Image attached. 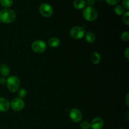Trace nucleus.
I'll return each mask as SVG.
<instances>
[{"mask_svg":"<svg viewBox=\"0 0 129 129\" xmlns=\"http://www.w3.org/2000/svg\"><path fill=\"white\" fill-rule=\"evenodd\" d=\"M86 4L88 5V6H93L95 4V0H86Z\"/></svg>","mask_w":129,"mask_h":129,"instance_id":"24","label":"nucleus"},{"mask_svg":"<svg viewBox=\"0 0 129 129\" xmlns=\"http://www.w3.org/2000/svg\"><path fill=\"white\" fill-rule=\"evenodd\" d=\"M114 11L117 15H123V13H125L124 8L122 6H121V5H117V6L115 8Z\"/></svg>","mask_w":129,"mask_h":129,"instance_id":"17","label":"nucleus"},{"mask_svg":"<svg viewBox=\"0 0 129 129\" xmlns=\"http://www.w3.org/2000/svg\"><path fill=\"white\" fill-rule=\"evenodd\" d=\"M0 74L3 76H8L10 74V68L7 64H2L0 65Z\"/></svg>","mask_w":129,"mask_h":129,"instance_id":"11","label":"nucleus"},{"mask_svg":"<svg viewBox=\"0 0 129 129\" xmlns=\"http://www.w3.org/2000/svg\"><path fill=\"white\" fill-rule=\"evenodd\" d=\"M123 21L127 25H129V12L124 13L123 15Z\"/></svg>","mask_w":129,"mask_h":129,"instance_id":"19","label":"nucleus"},{"mask_svg":"<svg viewBox=\"0 0 129 129\" xmlns=\"http://www.w3.org/2000/svg\"><path fill=\"white\" fill-rule=\"evenodd\" d=\"M80 127L81 129H89L91 128V124L88 122L84 121L81 123Z\"/></svg>","mask_w":129,"mask_h":129,"instance_id":"20","label":"nucleus"},{"mask_svg":"<svg viewBox=\"0 0 129 129\" xmlns=\"http://www.w3.org/2000/svg\"><path fill=\"white\" fill-rule=\"evenodd\" d=\"M16 17L15 12L11 9L5 8L0 11V21L3 23H10L13 22Z\"/></svg>","mask_w":129,"mask_h":129,"instance_id":"1","label":"nucleus"},{"mask_svg":"<svg viewBox=\"0 0 129 129\" xmlns=\"http://www.w3.org/2000/svg\"><path fill=\"white\" fill-rule=\"evenodd\" d=\"M13 3V0H0V4L5 8L11 7Z\"/></svg>","mask_w":129,"mask_h":129,"instance_id":"16","label":"nucleus"},{"mask_svg":"<svg viewBox=\"0 0 129 129\" xmlns=\"http://www.w3.org/2000/svg\"><path fill=\"white\" fill-rule=\"evenodd\" d=\"M47 44L45 42L41 40H37L34 41L31 44V49L33 51L38 54H42L46 50Z\"/></svg>","mask_w":129,"mask_h":129,"instance_id":"4","label":"nucleus"},{"mask_svg":"<svg viewBox=\"0 0 129 129\" xmlns=\"http://www.w3.org/2000/svg\"><path fill=\"white\" fill-rule=\"evenodd\" d=\"M91 60L92 62L95 65L99 64L101 61L100 54L98 52H93L91 55Z\"/></svg>","mask_w":129,"mask_h":129,"instance_id":"15","label":"nucleus"},{"mask_svg":"<svg viewBox=\"0 0 129 129\" xmlns=\"http://www.w3.org/2000/svg\"><path fill=\"white\" fill-rule=\"evenodd\" d=\"M69 117L71 120L74 123H78L81 122L83 118L82 113L78 108H73L69 112Z\"/></svg>","mask_w":129,"mask_h":129,"instance_id":"8","label":"nucleus"},{"mask_svg":"<svg viewBox=\"0 0 129 129\" xmlns=\"http://www.w3.org/2000/svg\"><path fill=\"white\" fill-rule=\"evenodd\" d=\"M25 105V102L22 99L19 98H15L11 100L10 107L13 110L16 112H20L22 110Z\"/></svg>","mask_w":129,"mask_h":129,"instance_id":"7","label":"nucleus"},{"mask_svg":"<svg viewBox=\"0 0 129 129\" xmlns=\"http://www.w3.org/2000/svg\"><path fill=\"white\" fill-rule=\"evenodd\" d=\"M83 15L86 20L89 21H94L98 17V11L91 6L85 8L83 11Z\"/></svg>","mask_w":129,"mask_h":129,"instance_id":"3","label":"nucleus"},{"mask_svg":"<svg viewBox=\"0 0 129 129\" xmlns=\"http://www.w3.org/2000/svg\"><path fill=\"white\" fill-rule=\"evenodd\" d=\"M6 84V79L4 77H1L0 78V84L3 85V84Z\"/></svg>","mask_w":129,"mask_h":129,"instance_id":"25","label":"nucleus"},{"mask_svg":"<svg viewBox=\"0 0 129 129\" xmlns=\"http://www.w3.org/2000/svg\"><path fill=\"white\" fill-rule=\"evenodd\" d=\"M26 94H27V91H26V89H24V88L19 89L18 91V98H21V99L25 98L26 96Z\"/></svg>","mask_w":129,"mask_h":129,"instance_id":"18","label":"nucleus"},{"mask_svg":"<svg viewBox=\"0 0 129 129\" xmlns=\"http://www.w3.org/2000/svg\"><path fill=\"white\" fill-rule=\"evenodd\" d=\"M85 39L88 43H93L94 41H95V39H96V37L95 35L93 34V32L91 31H87L86 33H85Z\"/></svg>","mask_w":129,"mask_h":129,"instance_id":"14","label":"nucleus"},{"mask_svg":"<svg viewBox=\"0 0 129 129\" xmlns=\"http://www.w3.org/2000/svg\"><path fill=\"white\" fill-rule=\"evenodd\" d=\"M60 40L57 37H52L48 40V45L50 47L52 48H55L57 47L59 45H60Z\"/></svg>","mask_w":129,"mask_h":129,"instance_id":"12","label":"nucleus"},{"mask_svg":"<svg viewBox=\"0 0 129 129\" xmlns=\"http://www.w3.org/2000/svg\"><path fill=\"white\" fill-rule=\"evenodd\" d=\"M118 129H123V128H118Z\"/></svg>","mask_w":129,"mask_h":129,"instance_id":"29","label":"nucleus"},{"mask_svg":"<svg viewBox=\"0 0 129 129\" xmlns=\"http://www.w3.org/2000/svg\"><path fill=\"white\" fill-rule=\"evenodd\" d=\"M124 54L125 57L127 58V59H129V48L128 47L125 50V51L124 52Z\"/></svg>","mask_w":129,"mask_h":129,"instance_id":"26","label":"nucleus"},{"mask_svg":"<svg viewBox=\"0 0 129 129\" xmlns=\"http://www.w3.org/2000/svg\"><path fill=\"white\" fill-rule=\"evenodd\" d=\"M39 11L42 16L44 17H50L53 15L54 10L52 7L47 3H43L39 7Z\"/></svg>","mask_w":129,"mask_h":129,"instance_id":"6","label":"nucleus"},{"mask_svg":"<svg viewBox=\"0 0 129 129\" xmlns=\"http://www.w3.org/2000/svg\"><path fill=\"white\" fill-rule=\"evenodd\" d=\"M90 124L92 129H102L104 126V121L100 117H96L92 120Z\"/></svg>","mask_w":129,"mask_h":129,"instance_id":"9","label":"nucleus"},{"mask_svg":"<svg viewBox=\"0 0 129 129\" xmlns=\"http://www.w3.org/2000/svg\"><path fill=\"white\" fill-rule=\"evenodd\" d=\"M123 7L128 10L129 9V0H123Z\"/></svg>","mask_w":129,"mask_h":129,"instance_id":"23","label":"nucleus"},{"mask_svg":"<svg viewBox=\"0 0 129 129\" xmlns=\"http://www.w3.org/2000/svg\"><path fill=\"white\" fill-rule=\"evenodd\" d=\"M86 1L84 0H74L73 6L77 10H81L85 8Z\"/></svg>","mask_w":129,"mask_h":129,"instance_id":"13","label":"nucleus"},{"mask_svg":"<svg viewBox=\"0 0 129 129\" xmlns=\"http://www.w3.org/2000/svg\"><path fill=\"white\" fill-rule=\"evenodd\" d=\"M6 85L10 92L16 93L20 88V81L18 77L11 76L6 79Z\"/></svg>","mask_w":129,"mask_h":129,"instance_id":"2","label":"nucleus"},{"mask_svg":"<svg viewBox=\"0 0 129 129\" xmlns=\"http://www.w3.org/2000/svg\"><path fill=\"white\" fill-rule=\"evenodd\" d=\"M126 103H127V107H128V93L127 94V96H126Z\"/></svg>","mask_w":129,"mask_h":129,"instance_id":"27","label":"nucleus"},{"mask_svg":"<svg viewBox=\"0 0 129 129\" xmlns=\"http://www.w3.org/2000/svg\"><path fill=\"white\" fill-rule=\"evenodd\" d=\"M96 1H102V0H96Z\"/></svg>","mask_w":129,"mask_h":129,"instance_id":"28","label":"nucleus"},{"mask_svg":"<svg viewBox=\"0 0 129 129\" xmlns=\"http://www.w3.org/2000/svg\"><path fill=\"white\" fill-rule=\"evenodd\" d=\"M121 39L123 41L127 42L129 40V33L128 31H124L121 35Z\"/></svg>","mask_w":129,"mask_h":129,"instance_id":"21","label":"nucleus"},{"mask_svg":"<svg viewBox=\"0 0 129 129\" xmlns=\"http://www.w3.org/2000/svg\"><path fill=\"white\" fill-rule=\"evenodd\" d=\"M10 108V103L5 98H0V112H7Z\"/></svg>","mask_w":129,"mask_h":129,"instance_id":"10","label":"nucleus"},{"mask_svg":"<svg viewBox=\"0 0 129 129\" xmlns=\"http://www.w3.org/2000/svg\"><path fill=\"white\" fill-rule=\"evenodd\" d=\"M70 34L73 39L79 40L84 37L85 35V30L81 26H76L72 28L70 31Z\"/></svg>","mask_w":129,"mask_h":129,"instance_id":"5","label":"nucleus"},{"mask_svg":"<svg viewBox=\"0 0 129 129\" xmlns=\"http://www.w3.org/2000/svg\"><path fill=\"white\" fill-rule=\"evenodd\" d=\"M106 2L110 5H115L119 2L120 0H105Z\"/></svg>","mask_w":129,"mask_h":129,"instance_id":"22","label":"nucleus"}]
</instances>
